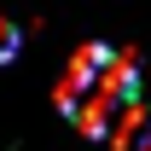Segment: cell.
<instances>
[{"label":"cell","instance_id":"cell-3","mask_svg":"<svg viewBox=\"0 0 151 151\" xmlns=\"http://www.w3.org/2000/svg\"><path fill=\"white\" fill-rule=\"evenodd\" d=\"M12 58H18V23L0 18V64H12Z\"/></svg>","mask_w":151,"mask_h":151},{"label":"cell","instance_id":"cell-1","mask_svg":"<svg viewBox=\"0 0 151 151\" xmlns=\"http://www.w3.org/2000/svg\"><path fill=\"white\" fill-rule=\"evenodd\" d=\"M134 105H139V76L116 47H81L58 81V111L87 139H111Z\"/></svg>","mask_w":151,"mask_h":151},{"label":"cell","instance_id":"cell-2","mask_svg":"<svg viewBox=\"0 0 151 151\" xmlns=\"http://www.w3.org/2000/svg\"><path fill=\"white\" fill-rule=\"evenodd\" d=\"M111 145L116 151H151V105H145V99L122 116V128L111 134Z\"/></svg>","mask_w":151,"mask_h":151}]
</instances>
